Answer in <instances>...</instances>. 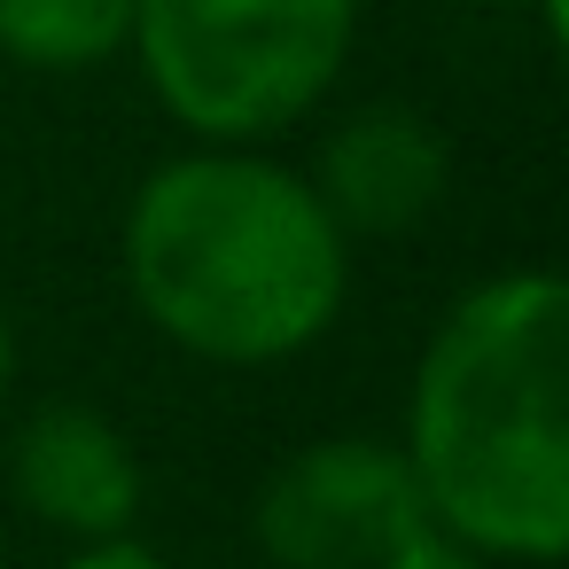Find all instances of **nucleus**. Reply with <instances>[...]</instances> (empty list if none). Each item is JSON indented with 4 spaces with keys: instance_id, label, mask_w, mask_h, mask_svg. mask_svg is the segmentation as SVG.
Masks as SVG:
<instances>
[{
    "instance_id": "f257e3e1",
    "label": "nucleus",
    "mask_w": 569,
    "mask_h": 569,
    "mask_svg": "<svg viewBox=\"0 0 569 569\" xmlns=\"http://www.w3.org/2000/svg\"><path fill=\"white\" fill-rule=\"evenodd\" d=\"M406 468L429 522L476 561H561L569 546V289L561 273L476 281L421 343Z\"/></svg>"
},
{
    "instance_id": "f03ea898",
    "label": "nucleus",
    "mask_w": 569,
    "mask_h": 569,
    "mask_svg": "<svg viewBox=\"0 0 569 569\" xmlns=\"http://www.w3.org/2000/svg\"><path fill=\"white\" fill-rule=\"evenodd\" d=\"M126 289L164 343L211 367H273L336 328L351 242L305 172L258 149H188L126 203Z\"/></svg>"
},
{
    "instance_id": "7ed1b4c3",
    "label": "nucleus",
    "mask_w": 569,
    "mask_h": 569,
    "mask_svg": "<svg viewBox=\"0 0 569 569\" xmlns=\"http://www.w3.org/2000/svg\"><path fill=\"white\" fill-rule=\"evenodd\" d=\"M359 0H133V56L203 149H258L343 79Z\"/></svg>"
},
{
    "instance_id": "20e7f679",
    "label": "nucleus",
    "mask_w": 569,
    "mask_h": 569,
    "mask_svg": "<svg viewBox=\"0 0 569 569\" xmlns=\"http://www.w3.org/2000/svg\"><path fill=\"white\" fill-rule=\"evenodd\" d=\"M421 530H437L421 483L382 437H320L289 452L250 507V538L273 569H382Z\"/></svg>"
},
{
    "instance_id": "39448f33",
    "label": "nucleus",
    "mask_w": 569,
    "mask_h": 569,
    "mask_svg": "<svg viewBox=\"0 0 569 569\" xmlns=\"http://www.w3.org/2000/svg\"><path fill=\"white\" fill-rule=\"evenodd\" d=\"M9 483L32 507V522L79 538V546H110L133 538L141 515V460L126 445V429L94 406H40L24 413V429L9 437Z\"/></svg>"
},
{
    "instance_id": "423d86ee",
    "label": "nucleus",
    "mask_w": 569,
    "mask_h": 569,
    "mask_svg": "<svg viewBox=\"0 0 569 569\" xmlns=\"http://www.w3.org/2000/svg\"><path fill=\"white\" fill-rule=\"evenodd\" d=\"M445 180H452V149H445L437 118H421L406 102H367V110H351L320 141L305 188L320 196V211L351 242V234H406V227H421L445 203Z\"/></svg>"
},
{
    "instance_id": "0eeeda50",
    "label": "nucleus",
    "mask_w": 569,
    "mask_h": 569,
    "mask_svg": "<svg viewBox=\"0 0 569 569\" xmlns=\"http://www.w3.org/2000/svg\"><path fill=\"white\" fill-rule=\"evenodd\" d=\"M133 48V0H0V56L24 71H102Z\"/></svg>"
},
{
    "instance_id": "6e6552de",
    "label": "nucleus",
    "mask_w": 569,
    "mask_h": 569,
    "mask_svg": "<svg viewBox=\"0 0 569 569\" xmlns=\"http://www.w3.org/2000/svg\"><path fill=\"white\" fill-rule=\"evenodd\" d=\"M382 569H483V561H476L468 546H452L445 530H421V538H413V546H398Z\"/></svg>"
},
{
    "instance_id": "1a4fd4ad",
    "label": "nucleus",
    "mask_w": 569,
    "mask_h": 569,
    "mask_svg": "<svg viewBox=\"0 0 569 569\" xmlns=\"http://www.w3.org/2000/svg\"><path fill=\"white\" fill-rule=\"evenodd\" d=\"M63 569H172L164 553H149L141 538H110V546H79Z\"/></svg>"
},
{
    "instance_id": "9d476101",
    "label": "nucleus",
    "mask_w": 569,
    "mask_h": 569,
    "mask_svg": "<svg viewBox=\"0 0 569 569\" xmlns=\"http://www.w3.org/2000/svg\"><path fill=\"white\" fill-rule=\"evenodd\" d=\"M9 375H17V328H9V312H0V390H9Z\"/></svg>"
}]
</instances>
